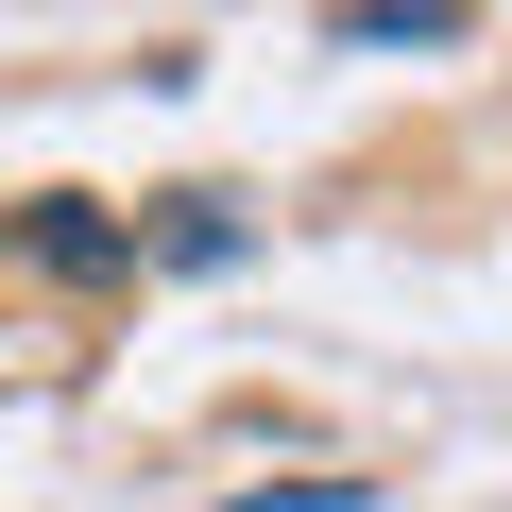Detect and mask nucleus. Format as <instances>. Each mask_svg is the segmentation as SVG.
<instances>
[{"instance_id":"obj_1","label":"nucleus","mask_w":512,"mask_h":512,"mask_svg":"<svg viewBox=\"0 0 512 512\" xmlns=\"http://www.w3.org/2000/svg\"><path fill=\"white\" fill-rule=\"evenodd\" d=\"M18 256H35V274H120L137 239H120V222H86V205H35V222H18Z\"/></svg>"},{"instance_id":"obj_2","label":"nucleus","mask_w":512,"mask_h":512,"mask_svg":"<svg viewBox=\"0 0 512 512\" xmlns=\"http://www.w3.org/2000/svg\"><path fill=\"white\" fill-rule=\"evenodd\" d=\"M461 18H444V0H359V18H342V52H444Z\"/></svg>"}]
</instances>
